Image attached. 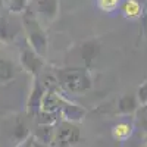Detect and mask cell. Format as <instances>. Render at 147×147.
Instances as JSON below:
<instances>
[{
	"instance_id": "6da1fadb",
	"label": "cell",
	"mask_w": 147,
	"mask_h": 147,
	"mask_svg": "<svg viewBox=\"0 0 147 147\" xmlns=\"http://www.w3.org/2000/svg\"><path fill=\"white\" fill-rule=\"evenodd\" d=\"M53 77L63 90L74 94H82L93 85L91 72L84 66L53 68Z\"/></svg>"
},
{
	"instance_id": "7a4b0ae2",
	"label": "cell",
	"mask_w": 147,
	"mask_h": 147,
	"mask_svg": "<svg viewBox=\"0 0 147 147\" xmlns=\"http://www.w3.org/2000/svg\"><path fill=\"white\" fill-rule=\"evenodd\" d=\"M22 28L25 32V41L38 53L43 59L49 55V37L41 21L35 16L31 7L22 13Z\"/></svg>"
},
{
	"instance_id": "3957f363",
	"label": "cell",
	"mask_w": 147,
	"mask_h": 147,
	"mask_svg": "<svg viewBox=\"0 0 147 147\" xmlns=\"http://www.w3.org/2000/svg\"><path fill=\"white\" fill-rule=\"evenodd\" d=\"M19 63L31 78H38L46 65V59H43L27 41H24L22 47L19 49Z\"/></svg>"
},
{
	"instance_id": "277c9868",
	"label": "cell",
	"mask_w": 147,
	"mask_h": 147,
	"mask_svg": "<svg viewBox=\"0 0 147 147\" xmlns=\"http://www.w3.org/2000/svg\"><path fill=\"white\" fill-rule=\"evenodd\" d=\"M30 7L37 18L49 25L59 16L60 2L59 0H31Z\"/></svg>"
},
{
	"instance_id": "5b68a950",
	"label": "cell",
	"mask_w": 147,
	"mask_h": 147,
	"mask_svg": "<svg viewBox=\"0 0 147 147\" xmlns=\"http://www.w3.org/2000/svg\"><path fill=\"white\" fill-rule=\"evenodd\" d=\"M80 53H81V59H82V66L91 69V66L94 65V60L96 57L99 56L100 53V44L97 40H87L81 44L80 49Z\"/></svg>"
},
{
	"instance_id": "8992f818",
	"label": "cell",
	"mask_w": 147,
	"mask_h": 147,
	"mask_svg": "<svg viewBox=\"0 0 147 147\" xmlns=\"http://www.w3.org/2000/svg\"><path fill=\"white\" fill-rule=\"evenodd\" d=\"M16 35H18L16 27L9 21L7 16L0 15V43L12 44L16 40Z\"/></svg>"
},
{
	"instance_id": "52a82bcc",
	"label": "cell",
	"mask_w": 147,
	"mask_h": 147,
	"mask_svg": "<svg viewBox=\"0 0 147 147\" xmlns=\"http://www.w3.org/2000/svg\"><path fill=\"white\" fill-rule=\"evenodd\" d=\"M18 75V66L13 60L7 57H0V84L12 82Z\"/></svg>"
},
{
	"instance_id": "ba28073f",
	"label": "cell",
	"mask_w": 147,
	"mask_h": 147,
	"mask_svg": "<svg viewBox=\"0 0 147 147\" xmlns=\"http://www.w3.org/2000/svg\"><path fill=\"white\" fill-rule=\"evenodd\" d=\"M119 10L127 19H131V21L140 19L144 13V9L141 7L138 0H122Z\"/></svg>"
},
{
	"instance_id": "9c48e42d",
	"label": "cell",
	"mask_w": 147,
	"mask_h": 147,
	"mask_svg": "<svg viewBox=\"0 0 147 147\" xmlns=\"http://www.w3.org/2000/svg\"><path fill=\"white\" fill-rule=\"evenodd\" d=\"M46 94V87L43 85V81L38 78H32V88H31V94L28 99V105L30 107H37L38 105H41V100Z\"/></svg>"
},
{
	"instance_id": "30bf717a",
	"label": "cell",
	"mask_w": 147,
	"mask_h": 147,
	"mask_svg": "<svg viewBox=\"0 0 147 147\" xmlns=\"http://www.w3.org/2000/svg\"><path fill=\"white\" fill-rule=\"evenodd\" d=\"M31 0H3V5L13 15H22L30 7Z\"/></svg>"
},
{
	"instance_id": "8fae6325",
	"label": "cell",
	"mask_w": 147,
	"mask_h": 147,
	"mask_svg": "<svg viewBox=\"0 0 147 147\" xmlns=\"http://www.w3.org/2000/svg\"><path fill=\"white\" fill-rule=\"evenodd\" d=\"M121 3L122 0H96V6L106 13H112V12L119 10Z\"/></svg>"
},
{
	"instance_id": "7c38bea8",
	"label": "cell",
	"mask_w": 147,
	"mask_h": 147,
	"mask_svg": "<svg viewBox=\"0 0 147 147\" xmlns=\"http://www.w3.org/2000/svg\"><path fill=\"white\" fill-rule=\"evenodd\" d=\"M119 107L125 112H131V110L136 109V97L134 96H129V94H125L119 99Z\"/></svg>"
},
{
	"instance_id": "4fadbf2b",
	"label": "cell",
	"mask_w": 147,
	"mask_h": 147,
	"mask_svg": "<svg viewBox=\"0 0 147 147\" xmlns=\"http://www.w3.org/2000/svg\"><path fill=\"white\" fill-rule=\"evenodd\" d=\"M131 132V128L128 124H118L115 128H113V136L116 138H127Z\"/></svg>"
},
{
	"instance_id": "5bb4252c",
	"label": "cell",
	"mask_w": 147,
	"mask_h": 147,
	"mask_svg": "<svg viewBox=\"0 0 147 147\" xmlns=\"http://www.w3.org/2000/svg\"><path fill=\"white\" fill-rule=\"evenodd\" d=\"M138 93H140V97H141V96H143V97H144V96H147V82L141 85L140 90H138Z\"/></svg>"
},
{
	"instance_id": "9a60e30c",
	"label": "cell",
	"mask_w": 147,
	"mask_h": 147,
	"mask_svg": "<svg viewBox=\"0 0 147 147\" xmlns=\"http://www.w3.org/2000/svg\"><path fill=\"white\" fill-rule=\"evenodd\" d=\"M2 5H3V0H0V9H2Z\"/></svg>"
}]
</instances>
